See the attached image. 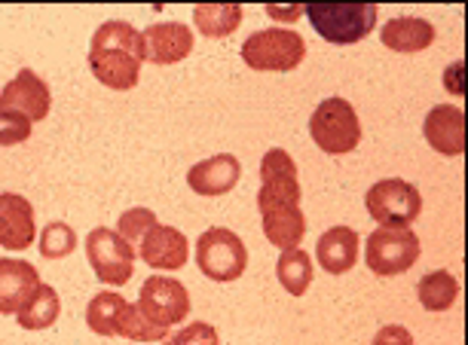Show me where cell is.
<instances>
[{"label": "cell", "mask_w": 468, "mask_h": 345, "mask_svg": "<svg viewBox=\"0 0 468 345\" xmlns=\"http://www.w3.org/2000/svg\"><path fill=\"white\" fill-rule=\"evenodd\" d=\"M258 208L263 220V235L272 247H300L306 235V217L300 211V183L297 165L288 156V150L272 147L261 159V193Z\"/></svg>", "instance_id": "6da1fadb"}, {"label": "cell", "mask_w": 468, "mask_h": 345, "mask_svg": "<svg viewBox=\"0 0 468 345\" xmlns=\"http://www.w3.org/2000/svg\"><path fill=\"white\" fill-rule=\"evenodd\" d=\"M141 65H144V43H141V31L132 28L129 22L111 19L92 34L90 70L101 86L117 92L135 89Z\"/></svg>", "instance_id": "7a4b0ae2"}, {"label": "cell", "mask_w": 468, "mask_h": 345, "mask_svg": "<svg viewBox=\"0 0 468 345\" xmlns=\"http://www.w3.org/2000/svg\"><path fill=\"white\" fill-rule=\"evenodd\" d=\"M303 16L322 40L334 47L361 43L377 28V4H313L303 6Z\"/></svg>", "instance_id": "3957f363"}, {"label": "cell", "mask_w": 468, "mask_h": 345, "mask_svg": "<svg viewBox=\"0 0 468 345\" xmlns=\"http://www.w3.org/2000/svg\"><path fill=\"white\" fill-rule=\"evenodd\" d=\"M309 135L315 147L328 156H346L358 147L361 141V122L356 108L346 99H324L309 117Z\"/></svg>", "instance_id": "277c9868"}, {"label": "cell", "mask_w": 468, "mask_h": 345, "mask_svg": "<svg viewBox=\"0 0 468 345\" xmlns=\"http://www.w3.org/2000/svg\"><path fill=\"white\" fill-rule=\"evenodd\" d=\"M306 56V43L294 28H267L254 31L249 40L242 43V61L251 70H276V74H288L294 70Z\"/></svg>", "instance_id": "5b68a950"}, {"label": "cell", "mask_w": 468, "mask_h": 345, "mask_svg": "<svg viewBox=\"0 0 468 345\" xmlns=\"http://www.w3.org/2000/svg\"><path fill=\"white\" fill-rule=\"evenodd\" d=\"M197 267L211 281H236L249 267V247L233 229L211 226L197 242Z\"/></svg>", "instance_id": "8992f818"}, {"label": "cell", "mask_w": 468, "mask_h": 345, "mask_svg": "<svg viewBox=\"0 0 468 345\" xmlns=\"http://www.w3.org/2000/svg\"><path fill=\"white\" fill-rule=\"evenodd\" d=\"M367 214L383 229H410L422 211V196L410 181L386 178L377 181L365 196Z\"/></svg>", "instance_id": "52a82bcc"}, {"label": "cell", "mask_w": 468, "mask_h": 345, "mask_svg": "<svg viewBox=\"0 0 468 345\" xmlns=\"http://www.w3.org/2000/svg\"><path fill=\"white\" fill-rule=\"evenodd\" d=\"M420 238L413 229H374L367 235L365 263L367 269L379 278H392L408 272L420 260Z\"/></svg>", "instance_id": "ba28073f"}, {"label": "cell", "mask_w": 468, "mask_h": 345, "mask_svg": "<svg viewBox=\"0 0 468 345\" xmlns=\"http://www.w3.org/2000/svg\"><path fill=\"white\" fill-rule=\"evenodd\" d=\"M86 256L90 267L104 285H126L135 272V251L117 229L99 226L86 235Z\"/></svg>", "instance_id": "9c48e42d"}, {"label": "cell", "mask_w": 468, "mask_h": 345, "mask_svg": "<svg viewBox=\"0 0 468 345\" xmlns=\"http://www.w3.org/2000/svg\"><path fill=\"white\" fill-rule=\"evenodd\" d=\"M135 306L154 327L169 330L172 324H181L184 318L190 315V294L178 278L150 276L144 285H141Z\"/></svg>", "instance_id": "30bf717a"}, {"label": "cell", "mask_w": 468, "mask_h": 345, "mask_svg": "<svg viewBox=\"0 0 468 345\" xmlns=\"http://www.w3.org/2000/svg\"><path fill=\"white\" fill-rule=\"evenodd\" d=\"M49 108H52V95H49L47 79L34 74L31 68L19 70V74L4 86V92H0V110L19 113V117L31 122L47 120Z\"/></svg>", "instance_id": "8fae6325"}, {"label": "cell", "mask_w": 468, "mask_h": 345, "mask_svg": "<svg viewBox=\"0 0 468 345\" xmlns=\"http://www.w3.org/2000/svg\"><path fill=\"white\" fill-rule=\"evenodd\" d=\"M138 254L150 269L172 272V269H181L184 263H187L190 242L181 229L156 224L154 229H147V235L138 242Z\"/></svg>", "instance_id": "7c38bea8"}, {"label": "cell", "mask_w": 468, "mask_h": 345, "mask_svg": "<svg viewBox=\"0 0 468 345\" xmlns=\"http://www.w3.org/2000/svg\"><path fill=\"white\" fill-rule=\"evenodd\" d=\"M141 43L150 65H178L193 52V31L184 22H160L141 34Z\"/></svg>", "instance_id": "4fadbf2b"}, {"label": "cell", "mask_w": 468, "mask_h": 345, "mask_svg": "<svg viewBox=\"0 0 468 345\" xmlns=\"http://www.w3.org/2000/svg\"><path fill=\"white\" fill-rule=\"evenodd\" d=\"M37 224H34L31 202L19 193H0V247L25 251L34 245Z\"/></svg>", "instance_id": "5bb4252c"}, {"label": "cell", "mask_w": 468, "mask_h": 345, "mask_svg": "<svg viewBox=\"0 0 468 345\" xmlns=\"http://www.w3.org/2000/svg\"><path fill=\"white\" fill-rule=\"evenodd\" d=\"M239 174H242V165L239 159L233 153H220V156H211V159H202L187 172V183L197 196H224L239 183Z\"/></svg>", "instance_id": "9a60e30c"}, {"label": "cell", "mask_w": 468, "mask_h": 345, "mask_svg": "<svg viewBox=\"0 0 468 345\" xmlns=\"http://www.w3.org/2000/svg\"><path fill=\"white\" fill-rule=\"evenodd\" d=\"M426 141L431 150L444 156H463L465 153V113L456 104H438L429 110L426 122H422Z\"/></svg>", "instance_id": "2e32d148"}, {"label": "cell", "mask_w": 468, "mask_h": 345, "mask_svg": "<svg viewBox=\"0 0 468 345\" xmlns=\"http://www.w3.org/2000/svg\"><path fill=\"white\" fill-rule=\"evenodd\" d=\"M40 288V276L25 260H0V315H19L34 290Z\"/></svg>", "instance_id": "e0dca14e"}, {"label": "cell", "mask_w": 468, "mask_h": 345, "mask_svg": "<svg viewBox=\"0 0 468 345\" xmlns=\"http://www.w3.org/2000/svg\"><path fill=\"white\" fill-rule=\"evenodd\" d=\"M315 260L331 276L352 272V267L358 263V233L349 226H331L315 245Z\"/></svg>", "instance_id": "ac0fdd59"}, {"label": "cell", "mask_w": 468, "mask_h": 345, "mask_svg": "<svg viewBox=\"0 0 468 345\" xmlns=\"http://www.w3.org/2000/svg\"><path fill=\"white\" fill-rule=\"evenodd\" d=\"M383 37V47L392 52H401V56H413V52H422L435 43V28L426 19H417V16H399V19H388L379 31Z\"/></svg>", "instance_id": "d6986e66"}, {"label": "cell", "mask_w": 468, "mask_h": 345, "mask_svg": "<svg viewBox=\"0 0 468 345\" xmlns=\"http://www.w3.org/2000/svg\"><path fill=\"white\" fill-rule=\"evenodd\" d=\"M126 308H129V303L120 294L101 290V294H95L90 299V306H86V324H90V330L99 336H120Z\"/></svg>", "instance_id": "ffe728a7"}, {"label": "cell", "mask_w": 468, "mask_h": 345, "mask_svg": "<svg viewBox=\"0 0 468 345\" xmlns=\"http://www.w3.org/2000/svg\"><path fill=\"white\" fill-rule=\"evenodd\" d=\"M245 10L239 4H197L193 22L202 37H229L242 25Z\"/></svg>", "instance_id": "44dd1931"}, {"label": "cell", "mask_w": 468, "mask_h": 345, "mask_svg": "<svg viewBox=\"0 0 468 345\" xmlns=\"http://www.w3.org/2000/svg\"><path fill=\"white\" fill-rule=\"evenodd\" d=\"M276 276H279V285L288 290L291 297H303L309 285H313V256L300 247H288L282 251L279 263H276Z\"/></svg>", "instance_id": "7402d4cb"}, {"label": "cell", "mask_w": 468, "mask_h": 345, "mask_svg": "<svg viewBox=\"0 0 468 345\" xmlns=\"http://www.w3.org/2000/svg\"><path fill=\"white\" fill-rule=\"evenodd\" d=\"M417 297L422 308H429V312H447L459 297V281L453 272H447V269L426 272L417 285Z\"/></svg>", "instance_id": "603a6c76"}, {"label": "cell", "mask_w": 468, "mask_h": 345, "mask_svg": "<svg viewBox=\"0 0 468 345\" xmlns=\"http://www.w3.org/2000/svg\"><path fill=\"white\" fill-rule=\"evenodd\" d=\"M58 315H61V299L56 294V288L40 285L31 294L28 303L19 308V324L25 330H47V327L58 321Z\"/></svg>", "instance_id": "cb8c5ba5"}, {"label": "cell", "mask_w": 468, "mask_h": 345, "mask_svg": "<svg viewBox=\"0 0 468 345\" xmlns=\"http://www.w3.org/2000/svg\"><path fill=\"white\" fill-rule=\"evenodd\" d=\"M74 247H77L74 229L68 224H61V220L47 224V229H43V235H40V254L47 256V260H61V256H68Z\"/></svg>", "instance_id": "d4e9b609"}, {"label": "cell", "mask_w": 468, "mask_h": 345, "mask_svg": "<svg viewBox=\"0 0 468 345\" xmlns=\"http://www.w3.org/2000/svg\"><path fill=\"white\" fill-rule=\"evenodd\" d=\"M165 333H169V330H163V327H154L144 315L138 312V306L129 303L126 315H122V327H120L122 340H132V342H160V340H165Z\"/></svg>", "instance_id": "484cf974"}, {"label": "cell", "mask_w": 468, "mask_h": 345, "mask_svg": "<svg viewBox=\"0 0 468 345\" xmlns=\"http://www.w3.org/2000/svg\"><path fill=\"white\" fill-rule=\"evenodd\" d=\"M156 226V214L150 208H132V211H122L120 217V229L117 233L126 238V242H141L147 235V229Z\"/></svg>", "instance_id": "4316f807"}, {"label": "cell", "mask_w": 468, "mask_h": 345, "mask_svg": "<svg viewBox=\"0 0 468 345\" xmlns=\"http://www.w3.org/2000/svg\"><path fill=\"white\" fill-rule=\"evenodd\" d=\"M31 120L19 117V113H10V110H0V147H16L22 141L31 138Z\"/></svg>", "instance_id": "83f0119b"}, {"label": "cell", "mask_w": 468, "mask_h": 345, "mask_svg": "<svg viewBox=\"0 0 468 345\" xmlns=\"http://www.w3.org/2000/svg\"><path fill=\"white\" fill-rule=\"evenodd\" d=\"M165 345H220V336L211 324L206 321H193L184 330H178Z\"/></svg>", "instance_id": "f1b7e54d"}, {"label": "cell", "mask_w": 468, "mask_h": 345, "mask_svg": "<svg viewBox=\"0 0 468 345\" xmlns=\"http://www.w3.org/2000/svg\"><path fill=\"white\" fill-rule=\"evenodd\" d=\"M370 345H413V336L408 327H401V324H386V327H379L377 336H374V342Z\"/></svg>", "instance_id": "f546056e"}, {"label": "cell", "mask_w": 468, "mask_h": 345, "mask_svg": "<svg viewBox=\"0 0 468 345\" xmlns=\"http://www.w3.org/2000/svg\"><path fill=\"white\" fill-rule=\"evenodd\" d=\"M267 16L270 19H279V22H297L303 16V6H291V10H279V6H267Z\"/></svg>", "instance_id": "4dcf8cb0"}]
</instances>
